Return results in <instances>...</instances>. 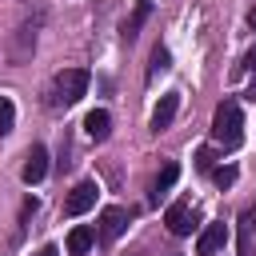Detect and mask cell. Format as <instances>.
<instances>
[{"instance_id": "cell-5", "label": "cell", "mask_w": 256, "mask_h": 256, "mask_svg": "<svg viewBox=\"0 0 256 256\" xmlns=\"http://www.w3.org/2000/svg\"><path fill=\"white\" fill-rule=\"evenodd\" d=\"M176 112H180V92L160 96V104H156V112H152V132H168L172 120H176Z\"/></svg>"}, {"instance_id": "cell-17", "label": "cell", "mask_w": 256, "mask_h": 256, "mask_svg": "<svg viewBox=\"0 0 256 256\" xmlns=\"http://www.w3.org/2000/svg\"><path fill=\"white\" fill-rule=\"evenodd\" d=\"M160 72H168V52H164V48L152 52V76H160Z\"/></svg>"}, {"instance_id": "cell-2", "label": "cell", "mask_w": 256, "mask_h": 256, "mask_svg": "<svg viewBox=\"0 0 256 256\" xmlns=\"http://www.w3.org/2000/svg\"><path fill=\"white\" fill-rule=\"evenodd\" d=\"M88 92V72L84 68H68L56 76V104H76Z\"/></svg>"}, {"instance_id": "cell-15", "label": "cell", "mask_w": 256, "mask_h": 256, "mask_svg": "<svg viewBox=\"0 0 256 256\" xmlns=\"http://www.w3.org/2000/svg\"><path fill=\"white\" fill-rule=\"evenodd\" d=\"M212 180H216L220 188H232V184H236V168H232V164H224V168H212Z\"/></svg>"}, {"instance_id": "cell-9", "label": "cell", "mask_w": 256, "mask_h": 256, "mask_svg": "<svg viewBox=\"0 0 256 256\" xmlns=\"http://www.w3.org/2000/svg\"><path fill=\"white\" fill-rule=\"evenodd\" d=\"M176 180H180V164H176V160H168V164L160 168V176L152 180V204H160V200L172 192V184H176Z\"/></svg>"}, {"instance_id": "cell-10", "label": "cell", "mask_w": 256, "mask_h": 256, "mask_svg": "<svg viewBox=\"0 0 256 256\" xmlns=\"http://www.w3.org/2000/svg\"><path fill=\"white\" fill-rule=\"evenodd\" d=\"M92 244H96V232L84 228V224H76V228L68 232V244H64V248H68V256H88Z\"/></svg>"}, {"instance_id": "cell-16", "label": "cell", "mask_w": 256, "mask_h": 256, "mask_svg": "<svg viewBox=\"0 0 256 256\" xmlns=\"http://www.w3.org/2000/svg\"><path fill=\"white\" fill-rule=\"evenodd\" d=\"M196 168H200V172H212V168H216V152H212V148H200V152H196Z\"/></svg>"}, {"instance_id": "cell-8", "label": "cell", "mask_w": 256, "mask_h": 256, "mask_svg": "<svg viewBox=\"0 0 256 256\" xmlns=\"http://www.w3.org/2000/svg\"><path fill=\"white\" fill-rule=\"evenodd\" d=\"M164 224H168L176 236H192V228H196V224H192V212H188V204H184V200H176V204L164 212Z\"/></svg>"}, {"instance_id": "cell-11", "label": "cell", "mask_w": 256, "mask_h": 256, "mask_svg": "<svg viewBox=\"0 0 256 256\" xmlns=\"http://www.w3.org/2000/svg\"><path fill=\"white\" fill-rule=\"evenodd\" d=\"M84 132L100 144V140H108V132H112V116L104 112V108H96V112H88L84 116Z\"/></svg>"}, {"instance_id": "cell-19", "label": "cell", "mask_w": 256, "mask_h": 256, "mask_svg": "<svg viewBox=\"0 0 256 256\" xmlns=\"http://www.w3.org/2000/svg\"><path fill=\"white\" fill-rule=\"evenodd\" d=\"M248 100L256 104V76H252V84H248Z\"/></svg>"}, {"instance_id": "cell-1", "label": "cell", "mask_w": 256, "mask_h": 256, "mask_svg": "<svg viewBox=\"0 0 256 256\" xmlns=\"http://www.w3.org/2000/svg\"><path fill=\"white\" fill-rule=\"evenodd\" d=\"M212 140L220 148H240V140H244V116H240L236 100L216 104V112H212Z\"/></svg>"}, {"instance_id": "cell-18", "label": "cell", "mask_w": 256, "mask_h": 256, "mask_svg": "<svg viewBox=\"0 0 256 256\" xmlns=\"http://www.w3.org/2000/svg\"><path fill=\"white\" fill-rule=\"evenodd\" d=\"M36 256H60V248H52V244H48V248H40Z\"/></svg>"}, {"instance_id": "cell-3", "label": "cell", "mask_w": 256, "mask_h": 256, "mask_svg": "<svg viewBox=\"0 0 256 256\" xmlns=\"http://www.w3.org/2000/svg\"><path fill=\"white\" fill-rule=\"evenodd\" d=\"M96 196H100L96 180H80V184L64 196V216H84L88 208H96Z\"/></svg>"}, {"instance_id": "cell-14", "label": "cell", "mask_w": 256, "mask_h": 256, "mask_svg": "<svg viewBox=\"0 0 256 256\" xmlns=\"http://www.w3.org/2000/svg\"><path fill=\"white\" fill-rule=\"evenodd\" d=\"M12 124H16V104H12L8 96H0V136H8Z\"/></svg>"}, {"instance_id": "cell-6", "label": "cell", "mask_w": 256, "mask_h": 256, "mask_svg": "<svg viewBox=\"0 0 256 256\" xmlns=\"http://www.w3.org/2000/svg\"><path fill=\"white\" fill-rule=\"evenodd\" d=\"M224 244H228V224H220V220H216V224H208V228L200 232L196 252H200V256H216Z\"/></svg>"}, {"instance_id": "cell-7", "label": "cell", "mask_w": 256, "mask_h": 256, "mask_svg": "<svg viewBox=\"0 0 256 256\" xmlns=\"http://www.w3.org/2000/svg\"><path fill=\"white\" fill-rule=\"evenodd\" d=\"M124 228H128V212H124V208H104V212H100V240H104V244H112Z\"/></svg>"}, {"instance_id": "cell-13", "label": "cell", "mask_w": 256, "mask_h": 256, "mask_svg": "<svg viewBox=\"0 0 256 256\" xmlns=\"http://www.w3.org/2000/svg\"><path fill=\"white\" fill-rule=\"evenodd\" d=\"M148 16H152V4H148V0H140V4H136V12H132V20H128V24H124V36H128V40H132V36H136V32H140V24H144V20H148Z\"/></svg>"}, {"instance_id": "cell-4", "label": "cell", "mask_w": 256, "mask_h": 256, "mask_svg": "<svg viewBox=\"0 0 256 256\" xmlns=\"http://www.w3.org/2000/svg\"><path fill=\"white\" fill-rule=\"evenodd\" d=\"M48 176V148L44 144H32L28 156H24V168H20V180L24 184H40Z\"/></svg>"}, {"instance_id": "cell-20", "label": "cell", "mask_w": 256, "mask_h": 256, "mask_svg": "<svg viewBox=\"0 0 256 256\" xmlns=\"http://www.w3.org/2000/svg\"><path fill=\"white\" fill-rule=\"evenodd\" d=\"M248 24H252V28H256V8H252V12H248Z\"/></svg>"}, {"instance_id": "cell-12", "label": "cell", "mask_w": 256, "mask_h": 256, "mask_svg": "<svg viewBox=\"0 0 256 256\" xmlns=\"http://www.w3.org/2000/svg\"><path fill=\"white\" fill-rule=\"evenodd\" d=\"M252 220H256V208H248L240 216V256H256L252 252Z\"/></svg>"}]
</instances>
